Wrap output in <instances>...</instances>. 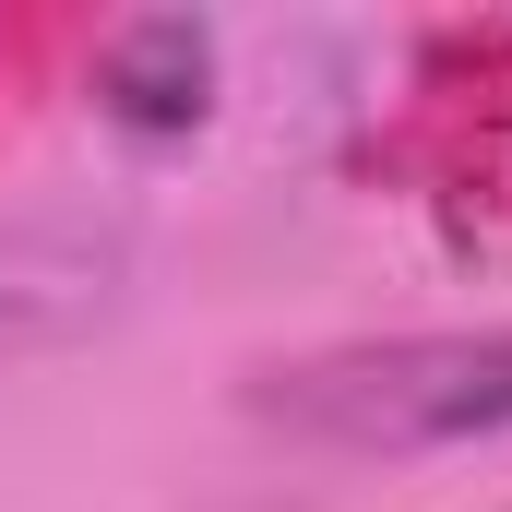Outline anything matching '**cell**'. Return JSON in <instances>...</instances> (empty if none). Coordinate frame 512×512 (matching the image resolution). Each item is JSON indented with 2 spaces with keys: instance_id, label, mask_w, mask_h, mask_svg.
<instances>
[{
  "instance_id": "cell-1",
  "label": "cell",
  "mask_w": 512,
  "mask_h": 512,
  "mask_svg": "<svg viewBox=\"0 0 512 512\" xmlns=\"http://www.w3.org/2000/svg\"><path fill=\"white\" fill-rule=\"evenodd\" d=\"M274 405L346 453L382 441H477L512 429V334H405V346H346L310 370H274Z\"/></svg>"
}]
</instances>
